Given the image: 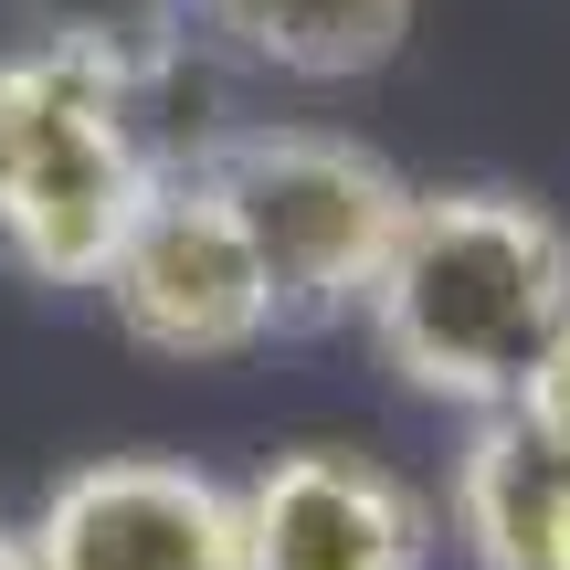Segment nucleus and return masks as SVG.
I'll use <instances>...</instances> for the list:
<instances>
[{"instance_id": "9", "label": "nucleus", "mask_w": 570, "mask_h": 570, "mask_svg": "<svg viewBox=\"0 0 570 570\" xmlns=\"http://www.w3.org/2000/svg\"><path fill=\"white\" fill-rule=\"evenodd\" d=\"M508 423L529 433L550 465H570V317L539 338V360L518 370V391H508Z\"/></svg>"}, {"instance_id": "4", "label": "nucleus", "mask_w": 570, "mask_h": 570, "mask_svg": "<svg viewBox=\"0 0 570 570\" xmlns=\"http://www.w3.org/2000/svg\"><path fill=\"white\" fill-rule=\"evenodd\" d=\"M96 296L117 317V338L148 348V360H244V348L275 338V285L254 265V233L233 223L223 180L202 159L148 180Z\"/></svg>"}, {"instance_id": "6", "label": "nucleus", "mask_w": 570, "mask_h": 570, "mask_svg": "<svg viewBox=\"0 0 570 570\" xmlns=\"http://www.w3.org/2000/svg\"><path fill=\"white\" fill-rule=\"evenodd\" d=\"M233 497H244V570H433L444 550L433 497L348 444H296Z\"/></svg>"}, {"instance_id": "5", "label": "nucleus", "mask_w": 570, "mask_h": 570, "mask_svg": "<svg viewBox=\"0 0 570 570\" xmlns=\"http://www.w3.org/2000/svg\"><path fill=\"white\" fill-rule=\"evenodd\" d=\"M42 570H244V497L180 454H96L32 508Z\"/></svg>"}, {"instance_id": "10", "label": "nucleus", "mask_w": 570, "mask_h": 570, "mask_svg": "<svg viewBox=\"0 0 570 570\" xmlns=\"http://www.w3.org/2000/svg\"><path fill=\"white\" fill-rule=\"evenodd\" d=\"M550 570H570V465H560V508H550Z\"/></svg>"}, {"instance_id": "11", "label": "nucleus", "mask_w": 570, "mask_h": 570, "mask_svg": "<svg viewBox=\"0 0 570 570\" xmlns=\"http://www.w3.org/2000/svg\"><path fill=\"white\" fill-rule=\"evenodd\" d=\"M0 570H42V560H32V539H21V529H0Z\"/></svg>"}, {"instance_id": "3", "label": "nucleus", "mask_w": 570, "mask_h": 570, "mask_svg": "<svg viewBox=\"0 0 570 570\" xmlns=\"http://www.w3.org/2000/svg\"><path fill=\"white\" fill-rule=\"evenodd\" d=\"M202 169L223 180L233 223L254 233L275 327L360 317L412 223V180L370 138H338V127H233L223 148H202Z\"/></svg>"}, {"instance_id": "2", "label": "nucleus", "mask_w": 570, "mask_h": 570, "mask_svg": "<svg viewBox=\"0 0 570 570\" xmlns=\"http://www.w3.org/2000/svg\"><path fill=\"white\" fill-rule=\"evenodd\" d=\"M148 180L159 159L106 42L53 32L0 53V254L32 285H96Z\"/></svg>"}, {"instance_id": "7", "label": "nucleus", "mask_w": 570, "mask_h": 570, "mask_svg": "<svg viewBox=\"0 0 570 570\" xmlns=\"http://www.w3.org/2000/svg\"><path fill=\"white\" fill-rule=\"evenodd\" d=\"M550 508H560V465L508 412H475L465 454L444 475V508H433L465 570H550Z\"/></svg>"}, {"instance_id": "8", "label": "nucleus", "mask_w": 570, "mask_h": 570, "mask_svg": "<svg viewBox=\"0 0 570 570\" xmlns=\"http://www.w3.org/2000/svg\"><path fill=\"white\" fill-rule=\"evenodd\" d=\"M202 11H212V32L244 63H265V75L360 85L412 42V11H423V0H202Z\"/></svg>"}, {"instance_id": "1", "label": "nucleus", "mask_w": 570, "mask_h": 570, "mask_svg": "<svg viewBox=\"0 0 570 570\" xmlns=\"http://www.w3.org/2000/svg\"><path fill=\"white\" fill-rule=\"evenodd\" d=\"M570 317V223L529 190H412V223L360 327L412 402L508 412L518 370Z\"/></svg>"}]
</instances>
